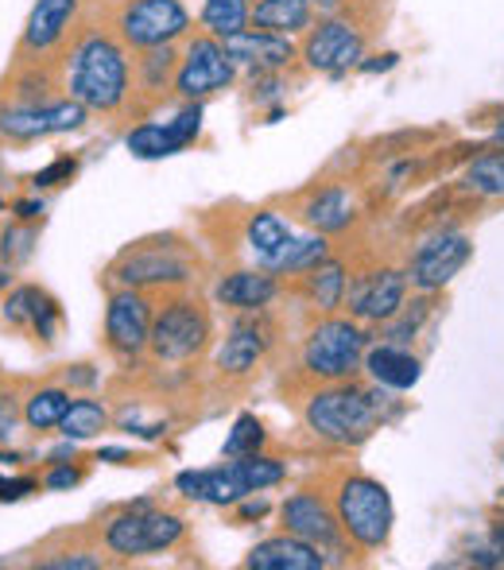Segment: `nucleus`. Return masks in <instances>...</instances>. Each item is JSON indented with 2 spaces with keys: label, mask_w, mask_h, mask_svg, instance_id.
I'll list each match as a JSON object with an SVG mask.
<instances>
[{
  "label": "nucleus",
  "mask_w": 504,
  "mask_h": 570,
  "mask_svg": "<svg viewBox=\"0 0 504 570\" xmlns=\"http://www.w3.org/2000/svg\"><path fill=\"white\" fill-rule=\"evenodd\" d=\"M237 78V62L229 59L226 43L218 36H195L187 43V55L179 62V75H175V94L182 101H202L210 94L229 90Z\"/></svg>",
  "instance_id": "7"
},
{
  "label": "nucleus",
  "mask_w": 504,
  "mask_h": 570,
  "mask_svg": "<svg viewBox=\"0 0 504 570\" xmlns=\"http://www.w3.org/2000/svg\"><path fill=\"white\" fill-rule=\"evenodd\" d=\"M241 465H245V478H249L253 493L279 485V481H284V473H287L284 462H279V458H268V454H249V458H241Z\"/></svg>",
  "instance_id": "37"
},
{
  "label": "nucleus",
  "mask_w": 504,
  "mask_h": 570,
  "mask_svg": "<svg viewBox=\"0 0 504 570\" xmlns=\"http://www.w3.org/2000/svg\"><path fill=\"white\" fill-rule=\"evenodd\" d=\"M151 303L140 295V287H121L109 295L106 307V342L117 357H136L151 342Z\"/></svg>",
  "instance_id": "12"
},
{
  "label": "nucleus",
  "mask_w": 504,
  "mask_h": 570,
  "mask_svg": "<svg viewBox=\"0 0 504 570\" xmlns=\"http://www.w3.org/2000/svg\"><path fill=\"white\" fill-rule=\"evenodd\" d=\"M338 520H342V532L349 535L354 543L362 548L377 551L388 543L392 535V497L381 481L373 478H346L338 489Z\"/></svg>",
  "instance_id": "4"
},
{
  "label": "nucleus",
  "mask_w": 504,
  "mask_h": 570,
  "mask_svg": "<svg viewBox=\"0 0 504 570\" xmlns=\"http://www.w3.org/2000/svg\"><path fill=\"white\" fill-rule=\"evenodd\" d=\"M303 214H307L310 226L326 237V233L349 229V222L357 218V206H354V195H349L346 187H326V190H318L307 206H303Z\"/></svg>",
  "instance_id": "26"
},
{
  "label": "nucleus",
  "mask_w": 504,
  "mask_h": 570,
  "mask_svg": "<svg viewBox=\"0 0 504 570\" xmlns=\"http://www.w3.org/2000/svg\"><path fill=\"white\" fill-rule=\"evenodd\" d=\"M175 489L190 501H206V504H241L245 497H253V485L245 478L241 458H234L229 465H214V470H182L175 478Z\"/></svg>",
  "instance_id": "17"
},
{
  "label": "nucleus",
  "mask_w": 504,
  "mask_h": 570,
  "mask_svg": "<svg viewBox=\"0 0 504 570\" xmlns=\"http://www.w3.org/2000/svg\"><path fill=\"white\" fill-rule=\"evenodd\" d=\"M404 299H407V272L381 268L354 284V292H349V315L357 323H388L392 315H399Z\"/></svg>",
  "instance_id": "15"
},
{
  "label": "nucleus",
  "mask_w": 504,
  "mask_h": 570,
  "mask_svg": "<svg viewBox=\"0 0 504 570\" xmlns=\"http://www.w3.org/2000/svg\"><path fill=\"white\" fill-rule=\"evenodd\" d=\"M12 210H16V218L31 222V218H39V214H43V203H36V198H23V203H16Z\"/></svg>",
  "instance_id": "45"
},
{
  "label": "nucleus",
  "mask_w": 504,
  "mask_h": 570,
  "mask_svg": "<svg viewBox=\"0 0 504 570\" xmlns=\"http://www.w3.org/2000/svg\"><path fill=\"white\" fill-rule=\"evenodd\" d=\"M470 237L466 233H435L427 237L419 248L412 253V264H407V279L419 287L423 295L446 287L470 261Z\"/></svg>",
  "instance_id": "11"
},
{
  "label": "nucleus",
  "mask_w": 504,
  "mask_h": 570,
  "mask_svg": "<svg viewBox=\"0 0 504 570\" xmlns=\"http://www.w3.org/2000/svg\"><path fill=\"white\" fill-rule=\"evenodd\" d=\"M396 62H399V55H377V59L357 62V70H362V75H381V70H392Z\"/></svg>",
  "instance_id": "44"
},
{
  "label": "nucleus",
  "mask_w": 504,
  "mask_h": 570,
  "mask_svg": "<svg viewBox=\"0 0 504 570\" xmlns=\"http://www.w3.org/2000/svg\"><path fill=\"white\" fill-rule=\"evenodd\" d=\"M190 31V12L182 0H128L117 12V36L125 47L148 51L167 47Z\"/></svg>",
  "instance_id": "6"
},
{
  "label": "nucleus",
  "mask_w": 504,
  "mask_h": 570,
  "mask_svg": "<svg viewBox=\"0 0 504 570\" xmlns=\"http://www.w3.org/2000/svg\"><path fill=\"white\" fill-rule=\"evenodd\" d=\"M179 55H175V47H148V51H140V59H136V78H140V90L144 94H164L167 82H171L175 75H179Z\"/></svg>",
  "instance_id": "31"
},
{
  "label": "nucleus",
  "mask_w": 504,
  "mask_h": 570,
  "mask_svg": "<svg viewBox=\"0 0 504 570\" xmlns=\"http://www.w3.org/2000/svg\"><path fill=\"white\" fill-rule=\"evenodd\" d=\"M202 132V106L190 101L182 114H175L167 125H156V120H144L136 125L132 132L125 136L128 151L140 159H164V156H175L182 151L187 144H195V136Z\"/></svg>",
  "instance_id": "14"
},
{
  "label": "nucleus",
  "mask_w": 504,
  "mask_h": 570,
  "mask_svg": "<svg viewBox=\"0 0 504 570\" xmlns=\"http://www.w3.org/2000/svg\"><path fill=\"white\" fill-rule=\"evenodd\" d=\"M67 407H70V392L39 389L36 396L28 400V407H23V423H28L31 431H51V428H59V423H62Z\"/></svg>",
  "instance_id": "33"
},
{
  "label": "nucleus",
  "mask_w": 504,
  "mask_h": 570,
  "mask_svg": "<svg viewBox=\"0 0 504 570\" xmlns=\"http://www.w3.org/2000/svg\"><path fill=\"white\" fill-rule=\"evenodd\" d=\"M303 59L318 75L342 78L349 67L365 59V31L357 28L349 16L326 12V20H318L307 31V43H303Z\"/></svg>",
  "instance_id": "8"
},
{
  "label": "nucleus",
  "mask_w": 504,
  "mask_h": 570,
  "mask_svg": "<svg viewBox=\"0 0 504 570\" xmlns=\"http://www.w3.org/2000/svg\"><path fill=\"white\" fill-rule=\"evenodd\" d=\"M384 400H388L384 392H381V400H373V392L334 381L330 389H323V392H315V396H310L307 428L315 431L318 439H326V443H338V446L365 443V439L377 431Z\"/></svg>",
  "instance_id": "2"
},
{
  "label": "nucleus",
  "mask_w": 504,
  "mask_h": 570,
  "mask_svg": "<svg viewBox=\"0 0 504 570\" xmlns=\"http://www.w3.org/2000/svg\"><path fill=\"white\" fill-rule=\"evenodd\" d=\"M264 512H268V501H249V497L241 501V517H245V520L264 517Z\"/></svg>",
  "instance_id": "46"
},
{
  "label": "nucleus",
  "mask_w": 504,
  "mask_h": 570,
  "mask_svg": "<svg viewBox=\"0 0 504 570\" xmlns=\"http://www.w3.org/2000/svg\"><path fill=\"white\" fill-rule=\"evenodd\" d=\"M39 481L36 478H0V501H20V497L36 493Z\"/></svg>",
  "instance_id": "42"
},
{
  "label": "nucleus",
  "mask_w": 504,
  "mask_h": 570,
  "mask_svg": "<svg viewBox=\"0 0 504 570\" xmlns=\"http://www.w3.org/2000/svg\"><path fill=\"white\" fill-rule=\"evenodd\" d=\"M86 120V106L75 98L43 101V106H8L0 109V136L8 140H39V136L75 132Z\"/></svg>",
  "instance_id": "13"
},
{
  "label": "nucleus",
  "mask_w": 504,
  "mask_h": 570,
  "mask_svg": "<svg viewBox=\"0 0 504 570\" xmlns=\"http://www.w3.org/2000/svg\"><path fill=\"white\" fill-rule=\"evenodd\" d=\"M4 279H8V276H4V268H0V287H4Z\"/></svg>",
  "instance_id": "51"
},
{
  "label": "nucleus",
  "mask_w": 504,
  "mask_h": 570,
  "mask_svg": "<svg viewBox=\"0 0 504 570\" xmlns=\"http://www.w3.org/2000/svg\"><path fill=\"white\" fill-rule=\"evenodd\" d=\"M16 420H20V412H16V400L0 396V443H8V439H12Z\"/></svg>",
  "instance_id": "43"
},
{
  "label": "nucleus",
  "mask_w": 504,
  "mask_h": 570,
  "mask_svg": "<svg viewBox=\"0 0 504 570\" xmlns=\"http://www.w3.org/2000/svg\"><path fill=\"white\" fill-rule=\"evenodd\" d=\"M210 338V318L202 303L195 299H171L156 318H151V342L148 350L159 361H190Z\"/></svg>",
  "instance_id": "10"
},
{
  "label": "nucleus",
  "mask_w": 504,
  "mask_h": 570,
  "mask_svg": "<svg viewBox=\"0 0 504 570\" xmlns=\"http://www.w3.org/2000/svg\"><path fill=\"white\" fill-rule=\"evenodd\" d=\"M264 350H268V326H260L256 318H237L226 345H221V353H218L221 373H229V376L253 373L256 361L264 357Z\"/></svg>",
  "instance_id": "22"
},
{
  "label": "nucleus",
  "mask_w": 504,
  "mask_h": 570,
  "mask_svg": "<svg viewBox=\"0 0 504 570\" xmlns=\"http://www.w3.org/2000/svg\"><path fill=\"white\" fill-rule=\"evenodd\" d=\"M82 478H86V473L78 470V465L62 462V465H55V470L47 473V478H43V485H47V489H55V493H62V489H75V485H82Z\"/></svg>",
  "instance_id": "41"
},
{
  "label": "nucleus",
  "mask_w": 504,
  "mask_h": 570,
  "mask_svg": "<svg viewBox=\"0 0 504 570\" xmlns=\"http://www.w3.org/2000/svg\"><path fill=\"white\" fill-rule=\"evenodd\" d=\"M310 4H315L318 12H338V8L346 4V0H310Z\"/></svg>",
  "instance_id": "49"
},
{
  "label": "nucleus",
  "mask_w": 504,
  "mask_h": 570,
  "mask_svg": "<svg viewBox=\"0 0 504 570\" xmlns=\"http://www.w3.org/2000/svg\"><path fill=\"white\" fill-rule=\"evenodd\" d=\"M113 279L121 287H164L187 284L190 256L175 240H140L113 264Z\"/></svg>",
  "instance_id": "9"
},
{
  "label": "nucleus",
  "mask_w": 504,
  "mask_h": 570,
  "mask_svg": "<svg viewBox=\"0 0 504 570\" xmlns=\"http://www.w3.org/2000/svg\"><path fill=\"white\" fill-rule=\"evenodd\" d=\"M264 446V428L256 415H237L234 431L226 435V446H221V454L226 458H249V454H260Z\"/></svg>",
  "instance_id": "36"
},
{
  "label": "nucleus",
  "mask_w": 504,
  "mask_h": 570,
  "mask_svg": "<svg viewBox=\"0 0 504 570\" xmlns=\"http://www.w3.org/2000/svg\"><path fill=\"white\" fill-rule=\"evenodd\" d=\"M365 368L369 376L381 384V389H392V392H404L419 381L423 365L407 345H392V342H381L377 350L365 353Z\"/></svg>",
  "instance_id": "23"
},
{
  "label": "nucleus",
  "mask_w": 504,
  "mask_h": 570,
  "mask_svg": "<svg viewBox=\"0 0 504 570\" xmlns=\"http://www.w3.org/2000/svg\"><path fill=\"white\" fill-rule=\"evenodd\" d=\"M78 373H67V381H78V384H93V373H90V365H75Z\"/></svg>",
  "instance_id": "47"
},
{
  "label": "nucleus",
  "mask_w": 504,
  "mask_h": 570,
  "mask_svg": "<svg viewBox=\"0 0 504 570\" xmlns=\"http://www.w3.org/2000/svg\"><path fill=\"white\" fill-rule=\"evenodd\" d=\"M4 315H8V323H16V326L28 323L43 342H55V331H59V303H55L43 287H31V284L16 287L4 303Z\"/></svg>",
  "instance_id": "21"
},
{
  "label": "nucleus",
  "mask_w": 504,
  "mask_h": 570,
  "mask_svg": "<svg viewBox=\"0 0 504 570\" xmlns=\"http://www.w3.org/2000/svg\"><path fill=\"white\" fill-rule=\"evenodd\" d=\"M330 559H326L323 548H315V543L299 540V535H271V540L256 543L249 551V559H245V567L253 570H323Z\"/></svg>",
  "instance_id": "20"
},
{
  "label": "nucleus",
  "mask_w": 504,
  "mask_h": 570,
  "mask_svg": "<svg viewBox=\"0 0 504 570\" xmlns=\"http://www.w3.org/2000/svg\"><path fill=\"white\" fill-rule=\"evenodd\" d=\"M493 140H497V144H504V117L497 120V128H493Z\"/></svg>",
  "instance_id": "50"
},
{
  "label": "nucleus",
  "mask_w": 504,
  "mask_h": 570,
  "mask_svg": "<svg viewBox=\"0 0 504 570\" xmlns=\"http://www.w3.org/2000/svg\"><path fill=\"white\" fill-rule=\"evenodd\" d=\"M326 256H330V245L323 240V233H318V237H291L271 261H264V268L279 272V276H295V272L318 268Z\"/></svg>",
  "instance_id": "27"
},
{
  "label": "nucleus",
  "mask_w": 504,
  "mask_h": 570,
  "mask_svg": "<svg viewBox=\"0 0 504 570\" xmlns=\"http://www.w3.org/2000/svg\"><path fill=\"white\" fill-rule=\"evenodd\" d=\"M315 20V4L310 0H260L253 8L249 23L260 31H276V36H295V31H307Z\"/></svg>",
  "instance_id": "25"
},
{
  "label": "nucleus",
  "mask_w": 504,
  "mask_h": 570,
  "mask_svg": "<svg viewBox=\"0 0 504 570\" xmlns=\"http://www.w3.org/2000/svg\"><path fill=\"white\" fill-rule=\"evenodd\" d=\"M101 458H106V462H128V451H117V446H106V451H101Z\"/></svg>",
  "instance_id": "48"
},
{
  "label": "nucleus",
  "mask_w": 504,
  "mask_h": 570,
  "mask_svg": "<svg viewBox=\"0 0 504 570\" xmlns=\"http://www.w3.org/2000/svg\"><path fill=\"white\" fill-rule=\"evenodd\" d=\"M128 55L121 36H106V31H90L82 43L70 51L67 62V90L75 101L98 114H117L128 101Z\"/></svg>",
  "instance_id": "1"
},
{
  "label": "nucleus",
  "mask_w": 504,
  "mask_h": 570,
  "mask_svg": "<svg viewBox=\"0 0 504 570\" xmlns=\"http://www.w3.org/2000/svg\"><path fill=\"white\" fill-rule=\"evenodd\" d=\"M245 240H249V248L256 253V261H271V256L279 253V248L291 240V226H287L279 214L271 210H256L249 218V226H245Z\"/></svg>",
  "instance_id": "29"
},
{
  "label": "nucleus",
  "mask_w": 504,
  "mask_h": 570,
  "mask_svg": "<svg viewBox=\"0 0 504 570\" xmlns=\"http://www.w3.org/2000/svg\"><path fill=\"white\" fill-rule=\"evenodd\" d=\"M31 245H36V229H20V226H12V229L0 233V256H4L8 264L28 261V256H31Z\"/></svg>",
  "instance_id": "39"
},
{
  "label": "nucleus",
  "mask_w": 504,
  "mask_h": 570,
  "mask_svg": "<svg viewBox=\"0 0 504 570\" xmlns=\"http://www.w3.org/2000/svg\"><path fill=\"white\" fill-rule=\"evenodd\" d=\"M75 175H78V159L62 156V159H55V164H47L43 171L31 175V187H36V190H51V187H62V183H70Z\"/></svg>",
  "instance_id": "38"
},
{
  "label": "nucleus",
  "mask_w": 504,
  "mask_h": 570,
  "mask_svg": "<svg viewBox=\"0 0 504 570\" xmlns=\"http://www.w3.org/2000/svg\"><path fill=\"white\" fill-rule=\"evenodd\" d=\"M221 43H226L229 59L237 67H249L253 75L256 70H284L295 59L291 36H276V31H260V28H245L237 36L221 39Z\"/></svg>",
  "instance_id": "19"
},
{
  "label": "nucleus",
  "mask_w": 504,
  "mask_h": 570,
  "mask_svg": "<svg viewBox=\"0 0 504 570\" xmlns=\"http://www.w3.org/2000/svg\"><path fill=\"white\" fill-rule=\"evenodd\" d=\"M369 334L349 318H326L303 342V368L318 381H349L362 368Z\"/></svg>",
  "instance_id": "3"
},
{
  "label": "nucleus",
  "mask_w": 504,
  "mask_h": 570,
  "mask_svg": "<svg viewBox=\"0 0 504 570\" xmlns=\"http://www.w3.org/2000/svg\"><path fill=\"white\" fill-rule=\"evenodd\" d=\"M279 284L268 268H253V272H234L218 284V303L221 307H234V311H260L276 299Z\"/></svg>",
  "instance_id": "24"
},
{
  "label": "nucleus",
  "mask_w": 504,
  "mask_h": 570,
  "mask_svg": "<svg viewBox=\"0 0 504 570\" xmlns=\"http://www.w3.org/2000/svg\"><path fill=\"white\" fill-rule=\"evenodd\" d=\"M279 517H284L287 532L299 535V540L315 543V548H323V551L342 548V520L318 493L287 497L284 509H279Z\"/></svg>",
  "instance_id": "16"
},
{
  "label": "nucleus",
  "mask_w": 504,
  "mask_h": 570,
  "mask_svg": "<svg viewBox=\"0 0 504 570\" xmlns=\"http://www.w3.org/2000/svg\"><path fill=\"white\" fill-rule=\"evenodd\" d=\"M427 315H431V303L427 299H415L412 307H399V315H392L388 323H384V342L412 345L415 334H419L423 323H427Z\"/></svg>",
  "instance_id": "35"
},
{
  "label": "nucleus",
  "mask_w": 504,
  "mask_h": 570,
  "mask_svg": "<svg viewBox=\"0 0 504 570\" xmlns=\"http://www.w3.org/2000/svg\"><path fill=\"white\" fill-rule=\"evenodd\" d=\"M249 0H202V28L218 39H229L249 28Z\"/></svg>",
  "instance_id": "32"
},
{
  "label": "nucleus",
  "mask_w": 504,
  "mask_h": 570,
  "mask_svg": "<svg viewBox=\"0 0 504 570\" xmlns=\"http://www.w3.org/2000/svg\"><path fill=\"white\" fill-rule=\"evenodd\" d=\"M109 428V412L106 404H98V400L82 396V400H70L67 415H62L59 431L62 439H70V443H82V439H93L101 435V431Z\"/></svg>",
  "instance_id": "30"
},
{
  "label": "nucleus",
  "mask_w": 504,
  "mask_h": 570,
  "mask_svg": "<svg viewBox=\"0 0 504 570\" xmlns=\"http://www.w3.org/2000/svg\"><path fill=\"white\" fill-rule=\"evenodd\" d=\"M36 567H43V570H98L101 559L86 556V551H62V556L36 559Z\"/></svg>",
  "instance_id": "40"
},
{
  "label": "nucleus",
  "mask_w": 504,
  "mask_h": 570,
  "mask_svg": "<svg viewBox=\"0 0 504 570\" xmlns=\"http://www.w3.org/2000/svg\"><path fill=\"white\" fill-rule=\"evenodd\" d=\"M307 295L318 311H326V315L338 311L342 299H346V264L326 256L318 268H310L307 272Z\"/></svg>",
  "instance_id": "28"
},
{
  "label": "nucleus",
  "mask_w": 504,
  "mask_h": 570,
  "mask_svg": "<svg viewBox=\"0 0 504 570\" xmlns=\"http://www.w3.org/2000/svg\"><path fill=\"white\" fill-rule=\"evenodd\" d=\"M78 16V0H36L23 23L20 55H47L70 36V23Z\"/></svg>",
  "instance_id": "18"
},
{
  "label": "nucleus",
  "mask_w": 504,
  "mask_h": 570,
  "mask_svg": "<svg viewBox=\"0 0 504 570\" xmlns=\"http://www.w3.org/2000/svg\"><path fill=\"white\" fill-rule=\"evenodd\" d=\"M462 187L477 198H504V156H482L466 167Z\"/></svg>",
  "instance_id": "34"
},
{
  "label": "nucleus",
  "mask_w": 504,
  "mask_h": 570,
  "mask_svg": "<svg viewBox=\"0 0 504 570\" xmlns=\"http://www.w3.org/2000/svg\"><path fill=\"white\" fill-rule=\"evenodd\" d=\"M179 540H182V520L175 512L148 509V504L125 509L121 517H113L106 524V548L121 559L156 556V551L175 548Z\"/></svg>",
  "instance_id": "5"
}]
</instances>
